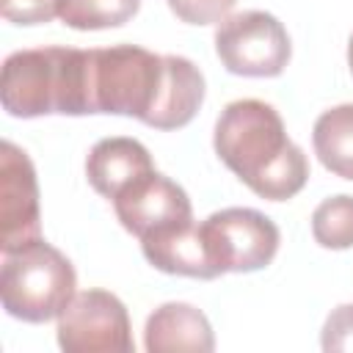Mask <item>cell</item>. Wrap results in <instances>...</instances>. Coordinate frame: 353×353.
I'll return each instance as SVG.
<instances>
[{"mask_svg": "<svg viewBox=\"0 0 353 353\" xmlns=\"http://www.w3.org/2000/svg\"><path fill=\"white\" fill-rule=\"evenodd\" d=\"M204 102V74L182 55H157L138 44L91 50L94 113L138 119L154 130H179Z\"/></svg>", "mask_w": 353, "mask_h": 353, "instance_id": "obj_1", "label": "cell"}, {"mask_svg": "<svg viewBox=\"0 0 353 353\" xmlns=\"http://www.w3.org/2000/svg\"><path fill=\"white\" fill-rule=\"evenodd\" d=\"M212 146L226 168L259 199L287 201L309 179L303 149L290 141L279 110L262 99L229 102L215 121Z\"/></svg>", "mask_w": 353, "mask_h": 353, "instance_id": "obj_2", "label": "cell"}, {"mask_svg": "<svg viewBox=\"0 0 353 353\" xmlns=\"http://www.w3.org/2000/svg\"><path fill=\"white\" fill-rule=\"evenodd\" d=\"M0 102L14 119L94 113L91 50L33 47L11 52L3 61Z\"/></svg>", "mask_w": 353, "mask_h": 353, "instance_id": "obj_3", "label": "cell"}, {"mask_svg": "<svg viewBox=\"0 0 353 353\" xmlns=\"http://www.w3.org/2000/svg\"><path fill=\"white\" fill-rule=\"evenodd\" d=\"M77 273L66 254L36 237L14 251H3L0 301L6 314L22 323L55 320L74 298Z\"/></svg>", "mask_w": 353, "mask_h": 353, "instance_id": "obj_4", "label": "cell"}, {"mask_svg": "<svg viewBox=\"0 0 353 353\" xmlns=\"http://www.w3.org/2000/svg\"><path fill=\"white\" fill-rule=\"evenodd\" d=\"M210 262L218 276L254 273L273 262L279 254L281 232L259 210L226 207L199 223Z\"/></svg>", "mask_w": 353, "mask_h": 353, "instance_id": "obj_5", "label": "cell"}, {"mask_svg": "<svg viewBox=\"0 0 353 353\" xmlns=\"http://www.w3.org/2000/svg\"><path fill=\"white\" fill-rule=\"evenodd\" d=\"M215 52L240 77H279L292 55L287 28L268 11H240L218 22Z\"/></svg>", "mask_w": 353, "mask_h": 353, "instance_id": "obj_6", "label": "cell"}, {"mask_svg": "<svg viewBox=\"0 0 353 353\" xmlns=\"http://www.w3.org/2000/svg\"><path fill=\"white\" fill-rule=\"evenodd\" d=\"M58 345L66 353H132L127 306L108 290L74 292L58 314Z\"/></svg>", "mask_w": 353, "mask_h": 353, "instance_id": "obj_7", "label": "cell"}, {"mask_svg": "<svg viewBox=\"0 0 353 353\" xmlns=\"http://www.w3.org/2000/svg\"><path fill=\"white\" fill-rule=\"evenodd\" d=\"M41 237L39 179L25 149L0 143V251H14Z\"/></svg>", "mask_w": 353, "mask_h": 353, "instance_id": "obj_8", "label": "cell"}, {"mask_svg": "<svg viewBox=\"0 0 353 353\" xmlns=\"http://www.w3.org/2000/svg\"><path fill=\"white\" fill-rule=\"evenodd\" d=\"M113 210L119 223L138 240L193 221V204L185 188L160 171H149L124 188L113 199Z\"/></svg>", "mask_w": 353, "mask_h": 353, "instance_id": "obj_9", "label": "cell"}, {"mask_svg": "<svg viewBox=\"0 0 353 353\" xmlns=\"http://www.w3.org/2000/svg\"><path fill=\"white\" fill-rule=\"evenodd\" d=\"M143 345L149 353H210L215 350V334L201 309L171 301L146 317Z\"/></svg>", "mask_w": 353, "mask_h": 353, "instance_id": "obj_10", "label": "cell"}, {"mask_svg": "<svg viewBox=\"0 0 353 353\" xmlns=\"http://www.w3.org/2000/svg\"><path fill=\"white\" fill-rule=\"evenodd\" d=\"M149 171H154L152 154L149 149L135 141V138H102L91 146L88 157H85V176L88 185L105 196V199H116L124 188H130L135 179L146 176Z\"/></svg>", "mask_w": 353, "mask_h": 353, "instance_id": "obj_11", "label": "cell"}, {"mask_svg": "<svg viewBox=\"0 0 353 353\" xmlns=\"http://www.w3.org/2000/svg\"><path fill=\"white\" fill-rule=\"evenodd\" d=\"M141 251L146 256V262L163 273L171 276H188V279H218L201 229L196 221L171 226L165 232L149 234L141 240Z\"/></svg>", "mask_w": 353, "mask_h": 353, "instance_id": "obj_12", "label": "cell"}, {"mask_svg": "<svg viewBox=\"0 0 353 353\" xmlns=\"http://www.w3.org/2000/svg\"><path fill=\"white\" fill-rule=\"evenodd\" d=\"M312 146L323 168L342 179H353V102L328 108L317 116Z\"/></svg>", "mask_w": 353, "mask_h": 353, "instance_id": "obj_13", "label": "cell"}, {"mask_svg": "<svg viewBox=\"0 0 353 353\" xmlns=\"http://www.w3.org/2000/svg\"><path fill=\"white\" fill-rule=\"evenodd\" d=\"M141 8V0H61L58 17L74 30H108L127 25Z\"/></svg>", "mask_w": 353, "mask_h": 353, "instance_id": "obj_14", "label": "cell"}, {"mask_svg": "<svg viewBox=\"0 0 353 353\" xmlns=\"http://www.w3.org/2000/svg\"><path fill=\"white\" fill-rule=\"evenodd\" d=\"M312 237L323 248H353V196L339 193L320 201L312 212Z\"/></svg>", "mask_w": 353, "mask_h": 353, "instance_id": "obj_15", "label": "cell"}, {"mask_svg": "<svg viewBox=\"0 0 353 353\" xmlns=\"http://www.w3.org/2000/svg\"><path fill=\"white\" fill-rule=\"evenodd\" d=\"M320 345L325 353H353V303L331 309L320 331Z\"/></svg>", "mask_w": 353, "mask_h": 353, "instance_id": "obj_16", "label": "cell"}, {"mask_svg": "<svg viewBox=\"0 0 353 353\" xmlns=\"http://www.w3.org/2000/svg\"><path fill=\"white\" fill-rule=\"evenodd\" d=\"M171 14L188 25H212L223 22L237 0H165Z\"/></svg>", "mask_w": 353, "mask_h": 353, "instance_id": "obj_17", "label": "cell"}, {"mask_svg": "<svg viewBox=\"0 0 353 353\" xmlns=\"http://www.w3.org/2000/svg\"><path fill=\"white\" fill-rule=\"evenodd\" d=\"M61 0H3L0 11L14 25H41L58 17Z\"/></svg>", "mask_w": 353, "mask_h": 353, "instance_id": "obj_18", "label": "cell"}, {"mask_svg": "<svg viewBox=\"0 0 353 353\" xmlns=\"http://www.w3.org/2000/svg\"><path fill=\"white\" fill-rule=\"evenodd\" d=\"M347 66H350V72H353V36H350V41H347Z\"/></svg>", "mask_w": 353, "mask_h": 353, "instance_id": "obj_19", "label": "cell"}]
</instances>
